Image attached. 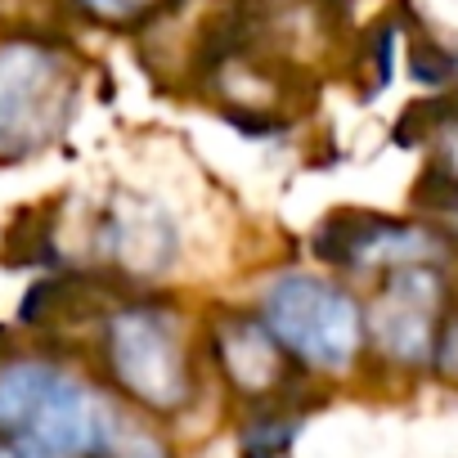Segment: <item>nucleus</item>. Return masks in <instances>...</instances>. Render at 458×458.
Wrapping results in <instances>:
<instances>
[{
    "instance_id": "6",
    "label": "nucleus",
    "mask_w": 458,
    "mask_h": 458,
    "mask_svg": "<svg viewBox=\"0 0 458 458\" xmlns=\"http://www.w3.org/2000/svg\"><path fill=\"white\" fill-rule=\"evenodd\" d=\"M315 257L333 270H404V266H440L449 257V239L431 225L369 216V211H337L315 229Z\"/></svg>"
},
{
    "instance_id": "3",
    "label": "nucleus",
    "mask_w": 458,
    "mask_h": 458,
    "mask_svg": "<svg viewBox=\"0 0 458 458\" xmlns=\"http://www.w3.org/2000/svg\"><path fill=\"white\" fill-rule=\"evenodd\" d=\"M99 346H104V369L113 386L140 409L157 418H175L198 395L193 355L180 337L175 315H166L162 306L135 301V306L108 310Z\"/></svg>"
},
{
    "instance_id": "11",
    "label": "nucleus",
    "mask_w": 458,
    "mask_h": 458,
    "mask_svg": "<svg viewBox=\"0 0 458 458\" xmlns=\"http://www.w3.org/2000/svg\"><path fill=\"white\" fill-rule=\"evenodd\" d=\"M77 5L108 28H148L157 14H166L175 0H77Z\"/></svg>"
},
{
    "instance_id": "5",
    "label": "nucleus",
    "mask_w": 458,
    "mask_h": 458,
    "mask_svg": "<svg viewBox=\"0 0 458 458\" xmlns=\"http://www.w3.org/2000/svg\"><path fill=\"white\" fill-rule=\"evenodd\" d=\"M449 315V284L440 266H404L382 275L373 301L364 306V342L395 369H427L436 360V337Z\"/></svg>"
},
{
    "instance_id": "13",
    "label": "nucleus",
    "mask_w": 458,
    "mask_h": 458,
    "mask_svg": "<svg viewBox=\"0 0 458 458\" xmlns=\"http://www.w3.org/2000/svg\"><path fill=\"white\" fill-rule=\"evenodd\" d=\"M431 144H436V171L445 180L458 184V95H440V122L431 131Z\"/></svg>"
},
{
    "instance_id": "9",
    "label": "nucleus",
    "mask_w": 458,
    "mask_h": 458,
    "mask_svg": "<svg viewBox=\"0 0 458 458\" xmlns=\"http://www.w3.org/2000/svg\"><path fill=\"white\" fill-rule=\"evenodd\" d=\"M297 436H301V413L284 409L279 395L252 400V409L243 413V427H239V454L243 458H288Z\"/></svg>"
},
{
    "instance_id": "15",
    "label": "nucleus",
    "mask_w": 458,
    "mask_h": 458,
    "mask_svg": "<svg viewBox=\"0 0 458 458\" xmlns=\"http://www.w3.org/2000/svg\"><path fill=\"white\" fill-rule=\"evenodd\" d=\"M431 364L440 369V377H449V382L458 386V310L445 315L440 337H436V360H431Z\"/></svg>"
},
{
    "instance_id": "10",
    "label": "nucleus",
    "mask_w": 458,
    "mask_h": 458,
    "mask_svg": "<svg viewBox=\"0 0 458 458\" xmlns=\"http://www.w3.org/2000/svg\"><path fill=\"white\" fill-rule=\"evenodd\" d=\"M90 458H175V449L166 445V436H157L153 427L135 422L131 413L104 436V445Z\"/></svg>"
},
{
    "instance_id": "16",
    "label": "nucleus",
    "mask_w": 458,
    "mask_h": 458,
    "mask_svg": "<svg viewBox=\"0 0 458 458\" xmlns=\"http://www.w3.org/2000/svg\"><path fill=\"white\" fill-rule=\"evenodd\" d=\"M0 458H64L37 440H23V436H0Z\"/></svg>"
},
{
    "instance_id": "4",
    "label": "nucleus",
    "mask_w": 458,
    "mask_h": 458,
    "mask_svg": "<svg viewBox=\"0 0 458 458\" xmlns=\"http://www.w3.org/2000/svg\"><path fill=\"white\" fill-rule=\"evenodd\" d=\"M72 59L46 37L0 41V162L41 153L72 117Z\"/></svg>"
},
{
    "instance_id": "14",
    "label": "nucleus",
    "mask_w": 458,
    "mask_h": 458,
    "mask_svg": "<svg viewBox=\"0 0 458 458\" xmlns=\"http://www.w3.org/2000/svg\"><path fill=\"white\" fill-rule=\"evenodd\" d=\"M364 59H369V86H364V95L373 99L377 90L391 86V72H395V23H377V32L364 46Z\"/></svg>"
},
{
    "instance_id": "2",
    "label": "nucleus",
    "mask_w": 458,
    "mask_h": 458,
    "mask_svg": "<svg viewBox=\"0 0 458 458\" xmlns=\"http://www.w3.org/2000/svg\"><path fill=\"white\" fill-rule=\"evenodd\" d=\"M261 324L279 351L310 373H351L364 355V306L337 279L288 270L261 297Z\"/></svg>"
},
{
    "instance_id": "7",
    "label": "nucleus",
    "mask_w": 458,
    "mask_h": 458,
    "mask_svg": "<svg viewBox=\"0 0 458 458\" xmlns=\"http://www.w3.org/2000/svg\"><path fill=\"white\" fill-rule=\"evenodd\" d=\"M207 346H211V360H216L220 377L248 400H275L288 386L293 360L279 351V342L270 337L261 315L220 310L207 324Z\"/></svg>"
},
{
    "instance_id": "12",
    "label": "nucleus",
    "mask_w": 458,
    "mask_h": 458,
    "mask_svg": "<svg viewBox=\"0 0 458 458\" xmlns=\"http://www.w3.org/2000/svg\"><path fill=\"white\" fill-rule=\"evenodd\" d=\"M409 72L422 86H449L458 77V55H449L440 41L431 37H413L409 41Z\"/></svg>"
},
{
    "instance_id": "17",
    "label": "nucleus",
    "mask_w": 458,
    "mask_h": 458,
    "mask_svg": "<svg viewBox=\"0 0 458 458\" xmlns=\"http://www.w3.org/2000/svg\"><path fill=\"white\" fill-rule=\"evenodd\" d=\"M454 229H458V216H454Z\"/></svg>"
},
{
    "instance_id": "8",
    "label": "nucleus",
    "mask_w": 458,
    "mask_h": 458,
    "mask_svg": "<svg viewBox=\"0 0 458 458\" xmlns=\"http://www.w3.org/2000/svg\"><path fill=\"white\" fill-rule=\"evenodd\" d=\"M99 252L131 275H162L175 261V229L153 202L108 207L99 225Z\"/></svg>"
},
{
    "instance_id": "1",
    "label": "nucleus",
    "mask_w": 458,
    "mask_h": 458,
    "mask_svg": "<svg viewBox=\"0 0 458 458\" xmlns=\"http://www.w3.org/2000/svg\"><path fill=\"white\" fill-rule=\"evenodd\" d=\"M122 418L126 409L113 395L55 360L0 364V436L37 440L64 458H90Z\"/></svg>"
}]
</instances>
